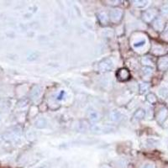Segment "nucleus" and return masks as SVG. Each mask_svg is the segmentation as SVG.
<instances>
[{"instance_id": "1", "label": "nucleus", "mask_w": 168, "mask_h": 168, "mask_svg": "<svg viewBox=\"0 0 168 168\" xmlns=\"http://www.w3.org/2000/svg\"><path fill=\"white\" fill-rule=\"evenodd\" d=\"M113 61L110 58H105L102 60L101 62H99L98 65V70L102 72H105V71H109L113 69Z\"/></svg>"}, {"instance_id": "2", "label": "nucleus", "mask_w": 168, "mask_h": 168, "mask_svg": "<svg viewBox=\"0 0 168 168\" xmlns=\"http://www.w3.org/2000/svg\"><path fill=\"white\" fill-rule=\"evenodd\" d=\"M130 77V73L128 69L126 68H121L117 72V78L120 82H125Z\"/></svg>"}, {"instance_id": "3", "label": "nucleus", "mask_w": 168, "mask_h": 168, "mask_svg": "<svg viewBox=\"0 0 168 168\" xmlns=\"http://www.w3.org/2000/svg\"><path fill=\"white\" fill-rule=\"evenodd\" d=\"M123 17V11L121 9H113L110 13V19L113 22H119Z\"/></svg>"}, {"instance_id": "4", "label": "nucleus", "mask_w": 168, "mask_h": 168, "mask_svg": "<svg viewBox=\"0 0 168 168\" xmlns=\"http://www.w3.org/2000/svg\"><path fill=\"white\" fill-rule=\"evenodd\" d=\"M157 15V11H155L154 9H149L147 11L144 12L143 14V20L145 22H151Z\"/></svg>"}, {"instance_id": "5", "label": "nucleus", "mask_w": 168, "mask_h": 168, "mask_svg": "<svg viewBox=\"0 0 168 168\" xmlns=\"http://www.w3.org/2000/svg\"><path fill=\"white\" fill-rule=\"evenodd\" d=\"M158 68L160 71H165L168 69V55H165V56H162L159 59Z\"/></svg>"}, {"instance_id": "6", "label": "nucleus", "mask_w": 168, "mask_h": 168, "mask_svg": "<svg viewBox=\"0 0 168 168\" xmlns=\"http://www.w3.org/2000/svg\"><path fill=\"white\" fill-rule=\"evenodd\" d=\"M168 115V110L166 109V108H163L159 111V113L157 114V120L160 122V123H162L164 121L165 119H166Z\"/></svg>"}, {"instance_id": "7", "label": "nucleus", "mask_w": 168, "mask_h": 168, "mask_svg": "<svg viewBox=\"0 0 168 168\" xmlns=\"http://www.w3.org/2000/svg\"><path fill=\"white\" fill-rule=\"evenodd\" d=\"M92 130L94 132H97V133H108V132H111L113 129L109 128V127H101V126H94L92 128Z\"/></svg>"}, {"instance_id": "8", "label": "nucleus", "mask_w": 168, "mask_h": 168, "mask_svg": "<svg viewBox=\"0 0 168 168\" xmlns=\"http://www.w3.org/2000/svg\"><path fill=\"white\" fill-rule=\"evenodd\" d=\"M145 116V110L143 109H139L137 110L136 112L134 114L133 119L134 120H141L142 119H144Z\"/></svg>"}, {"instance_id": "9", "label": "nucleus", "mask_w": 168, "mask_h": 168, "mask_svg": "<svg viewBox=\"0 0 168 168\" xmlns=\"http://www.w3.org/2000/svg\"><path fill=\"white\" fill-rule=\"evenodd\" d=\"M88 118L91 121L93 122H97L99 119V115L97 111L95 110H90L88 112Z\"/></svg>"}, {"instance_id": "10", "label": "nucleus", "mask_w": 168, "mask_h": 168, "mask_svg": "<svg viewBox=\"0 0 168 168\" xmlns=\"http://www.w3.org/2000/svg\"><path fill=\"white\" fill-rule=\"evenodd\" d=\"M122 114L121 113H119V111H112L110 113V119L113 121H118L120 119Z\"/></svg>"}, {"instance_id": "11", "label": "nucleus", "mask_w": 168, "mask_h": 168, "mask_svg": "<svg viewBox=\"0 0 168 168\" xmlns=\"http://www.w3.org/2000/svg\"><path fill=\"white\" fill-rule=\"evenodd\" d=\"M153 26H154V28L157 30V31H160V30H162L163 26H164L163 21L160 20V19H157V20L154 22V24H153Z\"/></svg>"}, {"instance_id": "12", "label": "nucleus", "mask_w": 168, "mask_h": 168, "mask_svg": "<svg viewBox=\"0 0 168 168\" xmlns=\"http://www.w3.org/2000/svg\"><path fill=\"white\" fill-rule=\"evenodd\" d=\"M40 87H35L33 89H32L31 93H30V96L32 97V98H38L40 96Z\"/></svg>"}, {"instance_id": "13", "label": "nucleus", "mask_w": 168, "mask_h": 168, "mask_svg": "<svg viewBox=\"0 0 168 168\" xmlns=\"http://www.w3.org/2000/svg\"><path fill=\"white\" fill-rule=\"evenodd\" d=\"M46 121L45 119H39L35 122V127L38 129H42L44 127H46Z\"/></svg>"}, {"instance_id": "14", "label": "nucleus", "mask_w": 168, "mask_h": 168, "mask_svg": "<svg viewBox=\"0 0 168 168\" xmlns=\"http://www.w3.org/2000/svg\"><path fill=\"white\" fill-rule=\"evenodd\" d=\"M159 95H160V97H162V98H166V97H167L168 96V88L166 87H160V89H159Z\"/></svg>"}, {"instance_id": "15", "label": "nucleus", "mask_w": 168, "mask_h": 168, "mask_svg": "<svg viewBox=\"0 0 168 168\" xmlns=\"http://www.w3.org/2000/svg\"><path fill=\"white\" fill-rule=\"evenodd\" d=\"M149 87H150L149 83H141L140 85V92H141V94H145L146 91H148Z\"/></svg>"}, {"instance_id": "16", "label": "nucleus", "mask_w": 168, "mask_h": 168, "mask_svg": "<svg viewBox=\"0 0 168 168\" xmlns=\"http://www.w3.org/2000/svg\"><path fill=\"white\" fill-rule=\"evenodd\" d=\"M146 99H147V101H148L149 103H154L157 102V97H156L153 94H148Z\"/></svg>"}, {"instance_id": "17", "label": "nucleus", "mask_w": 168, "mask_h": 168, "mask_svg": "<svg viewBox=\"0 0 168 168\" xmlns=\"http://www.w3.org/2000/svg\"><path fill=\"white\" fill-rule=\"evenodd\" d=\"M143 74L145 75V76H151V73H152V68H151V67H145L143 68Z\"/></svg>"}, {"instance_id": "18", "label": "nucleus", "mask_w": 168, "mask_h": 168, "mask_svg": "<svg viewBox=\"0 0 168 168\" xmlns=\"http://www.w3.org/2000/svg\"><path fill=\"white\" fill-rule=\"evenodd\" d=\"M134 3H135L134 4H135L136 7L142 8V7H145V5H146V3H147V2H145V1H135Z\"/></svg>"}, {"instance_id": "19", "label": "nucleus", "mask_w": 168, "mask_h": 168, "mask_svg": "<svg viewBox=\"0 0 168 168\" xmlns=\"http://www.w3.org/2000/svg\"><path fill=\"white\" fill-rule=\"evenodd\" d=\"M145 44V40H141V41H140V42H137V43L134 44V47H135V48L141 47L143 46Z\"/></svg>"}, {"instance_id": "20", "label": "nucleus", "mask_w": 168, "mask_h": 168, "mask_svg": "<svg viewBox=\"0 0 168 168\" xmlns=\"http://www.w3.org/2000/svg\"><path fill=\"white\" fill-rule=\"evenodd\" d=\"M141 168H155V166H154V164H152V163H146Z\"/></svg>"}, {"instance_id": "21", "label": "nucleus", "mask_w": 168, "mask_h": 168, "mask_svg": "<svg viewBox=\"0 0 168 168\" xmlns=\"http://www.w3.org/2000/svg\"><path fill=\"white\" fill-rule=\"evenodd\" d=\"M162 37H163L165 40H168V29H166V30L163 32V34H162Z\"/></svg>"}, {"instance_id": "22", "label": "nucleus", "mask_w": 168, "mask_h": 168, "mask_svg": "<svg viewBox=\"0 0 168 168\" xmlns=\"http://www.w3.org/2000/svg\"><path fill=\"white\" fill-rule=\"evenodd\" d=\"M162 14H164V15H168V7H164V8H162Z\"/></svg>"}, {"instance_id": "23", "label": "nucleus", "mask_w": 168, "mask_h": 168, "mask_svg": "<svg viewBox=\"0 0 168 168\" xmlns=\"http://www.w3.org/2000/svg\"><path fill=\"white\" fill-rule=\"evenodd\" d=\"M103 168H109V167H108V166H105V167H103Z\"/></svg>"}]
</instances>
